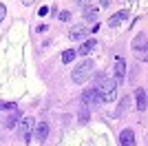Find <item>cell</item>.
Wrapping results in <instances>:
<instances>
[{
	"mask_svg": "<svg viewBox=\"0 0 148 146\" xmlns=\"http://www.w3.org/2000/svg\"><path fill=\"white\" fill-rule=\"evenodd\" d=\"M117 80L113 78V80H102L97 86H95V91L99 93V97H102V102H113L115 97H117Z\"/></svg>",
	"mask_w": 148,
	"mask_h": 146,
	"instance_id": "obj_1",
	"label": "cell"
},
{
	"mask_svg": "<svg viewBox=\"0 0 148 146\" xmlns=\"http://www.w3.org/2000/svg\"><path fill=\"white\" fill-rule=\"evenodd\" d=\"M93 69H95L93 60H82L80 64L73 69V73H71V80H73L75 84H82V82H86V80L93 75Z\"/></svg>",
	"mask_w": 148,
	"mask_h": 146,
	"instance_id": "obj_2",
	"label": "cell"
},
{
	"mask_svg": "<svg viewBox=\"0 0 148 146\" xmlns=\"http://www.w3.org/2000/svg\"><path fill=\"white\" fill-rule=\"evenodd\" d=\"M33 126H36L33 117H22V120L18 122V140L27 144V142L31 140V131H33Z\"/></svg>",
	"mask_w": 148,
	"mask_h": 146,
	"instance_id": "obj_3",
	"label": "cell"
},
{
	"mask_svg": "<svg viewBox=\"0 0 148 146\" xmlns=\"http://www.w3.org/2000/svg\"><path fill=\"white\" fill-rule=\"evenodd\" d=\"M82 102L86 104V106H102V97H99V93L95 91V89H91V91H84L82 93Z\"/></svg>",
	"mask_w": 148,
	"mask_h": 146,
	"instance_id": "obj_4",
	"label": "cell"
},
{
	"mask_svg": "<svg viewBox=\"0 0 148 146\" xmlns=\"http://www.w3.org/2000/svg\"><path fill=\"white\" fill-rule=\"evenodd\" d=\"M86 36H88L86 24H75V27L69 29V38H71V40H84Z\"/></svg>",
	"mask_w": 148,
	"mask_h": 146,
	"instance_id": "obj_5",
	"label": "cell"
},
{
	"mask_svg": "<svg viewBox=\"0 0 148 146\" xmlns=\"http://www.w3.org/2000/svg\"><path fill=\"white\" fill-rule=\"evenodd\" d=\"M113 73H115V80H117V82H124V78H126V60H124V58H115Z\"/></svg>",
	"mask_w": 148,
	"mask_h": 146,
	"instance_id": "obj_6",
	"label": "cell"
},
{
	"mask_svg": "<svg viewBox=\"0 0 148 146\" xmlns=\"http://www.w3.org/2000/svg\"><path fill=\"white\" fill-rule=\"evenodd\" d=\"M119 144L122 146H135V133L130 131V128H124L122 133H119Z\"/></svg>",
	"mask_w": 148,
	"mask_h": 146,
	"instance_id": "obj_7",
	"label": "cell"
},
{
	"mask_svg": "<svg viewBox=\"0 0 148 146\" xmlns=\"http://www.w3.org/2000/svg\"><path fill=\"white\" fill-rule=\"evenodd\" d=\"M47 135H49V124H47V122L36 124V140L38 142H44V140H47Z\"/></svg>",
	"mask_w": 148,
	"mask_h": 146,
	"instance_id": "obj_8",
	"label": "cell"
},
{
	"mask_svg": "<svg viewBox=\"0 0 148 146\" xmlns=\"http://www.w3.org/2000/svg\"><path fill=\"white\" fill-rule=\"evenodd\" d=\"M84 20L86 22H93V20H97V16H99V9L97 7H93V5H88V7H84Z\"/></svg>",
	"mask_w": 148,
	"mask_h": 146,
	"instance_id": "obj_9",
	"label": "cell"
},
{
	"mask_svg": "<svg viewBox=\"0 0 148 146\" xmlns=\"http://www.w3.org/2000/svg\"><path fill=\"white\" fill-rule=\"evenodd\" d=\"M126 18H128V11H117L115 16H111V18H108V27H119Z\"/></svg>",
	"mask_w": 148,
	"mask_h": 146,
	"instance_id": "obj_10",
	"label": "cell"
},
{
	"mask_svg": "<svg viewBox=\"0 0 148 146\" xmlns=\"http://www.w3.org/2000/svg\"><path fill=\"white\" fill-rule=\"evenodd\" d=\"M95 47V40H93V38H88L86 42H82L80 47H77V51H75V55H88L91 53V49Z\"/></svg>",
	"mask_w": 148,
	"mask_h": 146,
	"instance_id": "obj_11",
	"label": "cell"
},
{
	"mask_svg": "<svg viewBox=\"0 0 148 146\" xmlns=\"http://www.w3.org/2000/svg\"><path fill=\"white\" fill-rule=\"evenodd\" d=\"M18 122H20V109H16V111H11V115L5 120V126L13 128V126H18Z\"/></svg>",
	"mask_w": 148,
	"mask_h": 146,
	"instance_id": "obj_12",
	"label": "cell"
},
{
	"mask_svg": "<svg viewBox=\"0 0 148 146\" xmlns=\"http://www.w3.org/2000/svg\"><path fill=\"white\" fill-rule=\"evenodd\" d=\"M135 100H137V109H139V111H146V89H137Z\"/></svg>",
	"mask_w": 148,
	"mask_h": 146,
	"instance_id": "obj_13",
	"label": "cell"
},
{
	"mask_svg": "<svg viewBox=\"0 0 148 146\" xmlns=\"http://www.w3.org/2000/svg\"><path fill=\"white\" fill-rule=\"evenodd\" d=\"M133 49H142V51H146V33H139V36L133 40Z\"/></svg>",
	"mask_w": 148,
	"mask_h": 146,
	"instance_id": "obj_14",
	"label": "cell"
},
{
	"mask_svg": "<svg viewBox=\"0 0 148 146\" xmlns=\"http://www.w3.org/2000/svg\"><path fill=\"white\" fill-rule=\"evenodd\" d=\"M128 106H130V97H128V95H124V97H122V102H119V111H117V115H124V113L128 111Z\"/></svg>",
	"mask_w": 148,
	"mask_h": 146,
	"instance_id": "obj_15",
	"label": "cell"
},
{
	"mask_svg": "<svg viewBox=\"0 0 148 146\" xmlns=\"http://www.w3.org/2000/svg\"><path fill=\"white\" fill-rule=\"evenodd\" d=\"M73 60H75V51L73 49H69V51L62 53V62H64V64H69V62H73Z\"/></svg>",
	"mask_w": 148,
	"mask_h": 146,
	"instance_id": "obj_16",
	"label": "cell"
},
{
	"mask_svg": "<svg viewBox=\"0 0 148 146\" xmlns=\"http://www.w3.org/2000/svg\"><path fill=\"white\" fill-rule=\"evenodd\" d=\"M88 117H91V113H88L86 109H82V111H80V124H86Z\"/></svg>",
	"mask_w": 148,
	"mask_h": 146,
	"instance_id": "obj_17",
	"label": "cell"
},
{
	"mask_svg": "<svg viewBox=\"0 0 148 146\" xmlns=\"http://www.w3.org/2000/svg\"><path fill=\"white\" fill-rule=\"evenodd\" d=\"M58 18H60L62 22H69V20H71V11H60V13H58Z\"/></svg>",
	"mask_w": 148,
	"mask_h": 146,
	"instance_id": "obj_18",
	"label": "cell"
},
{
	"mask_svg": "<svg viewBox=\"0 0 148 146\" xmlns=\"http://www.w3.org/2000/svg\"><path fill=\"white\" fill-rule=\"evenodd\" d=\"M0 109H5V111H16L18 106H16V104H9V102H0Z\"/></svg>",
	"mask_w": 148,
	"mask_h": 146,
	"instance_id": "obj_19",
	"label": "cell"
},
{
	"mask_svg": "<svg viewBox=\"0 0 148 146\" xmlns=\"http://www.w3.org/2000/svg\"><path fill=\"white\" fill-rule=\"evenodd\" d=\"M73 2H75V5H77V7H82V9L91 5V0H73Z\"/></svg>",
	"mask_w": 148,
	"mask_h": 146,
	"instance_id": "obj_20",
	"label": "cell"
},
{
	"mask_svg": "<svg viewBox=\"0 0 148 146\" xmlns=\"http://www.w3.org/2000/svg\"><path fill=\"white\" fill-rule=\"evenodd\" d=\"M5 16H7V7L2 5V2H0V22L5 20Z\"/></svg>",
	"mask_w": 148,
	"mask_h": 146,
	"instance_id": "obj_21",
	"label": "cell"
},
{
	"mask_svg": "<svg viewBox=\"0 0 148 146\" xmlns=\"http://www.w3.org/2000/svg\"><path fill=\"white\" fill-rule=\"evenodd\" d=\"M99 7H102V9H106V7H111V0H99Z\"/></svg>",
	"mask_w": 148,
	"mask_h": 146,
	"instance_id": "obj_22",
	"label": "cell"
},
{
	"mask_svg": "<svg viewBox=\"0 0 148 146\" xmlns=\"http://www.w3.org/2000/svg\"><path fill=\"white\" fill-rule=\"evenodd\" d=\"M20 2H22L25 7H31V5H33V0H20Z\"/></svg>",
	"mask_w": 148,
	"mask_h": 146,
	"instance_id": "obj_23",
	"label": "cell"
}]
</instances>
